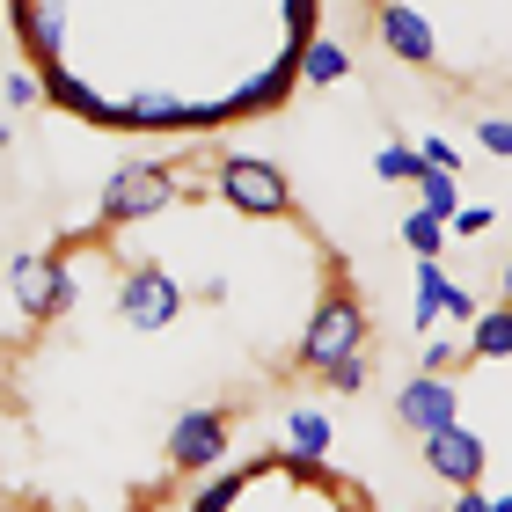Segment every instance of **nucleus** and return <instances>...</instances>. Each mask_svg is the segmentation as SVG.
Here are the masks:
<instances>
[{
  "label": "nucleus",
  "mask_w": 512,
  "mask_h": 512,
  "mask_svg": "<svg viewBox=\"0 0 512 512\" xmlns=\"http://www.w3.org/2000/svg\"><path fill=\"white\" fill-rule=\"evenodd\" d=\"M366 337H374V322H366L352 278H330V286H322V300L308 308V322H300L293 366H300V374H330V366H344V359L366 352Z\"/></svg>",
  "instance_id": "nucleus-1"
},
{
  "label": "nucleus",
  "mask_w": 512,
  "mask_h": 512,
  "mask_svg": "<svg viewBox=\"0 0 512 512\" xmlns=\"http://www.w3.org/2000/svg\"><path fill=\"white\" fill-rule=\"evenodd\" d=\"M169 205H183V169L176 161H125V169H110L103 198H96V235L139 227V220L169 213Z\"/></svg>",
  "instance_id": "nucleus-2"
},
{
  "label": "nucleus",
  "mask_w": 512,
  "mask_h": 512,
  "mask_svg": "<svg viewBox=\"0 0 512 512\" xmlns=\"http://www.w3.org/2000/svg\"><path fill=\"white\" fill-rule=\"evenodd\" d=\"M213 191L227 213H242V220H293V183L271 169V161H256V154H235L227 147L213 161Z\"/></svg>",
  "instance_id": "nucleus-3"
},
{
  "label": "nucleus",
  "mask_w": 512,
  "mask_h": 512,
  "mask_svg": "<svg viewBox=\"0 0 512 512\" xmlns=\"http://www.w3.org/2000/svg\"><path fill=\"white\" fill-rule=\"evenodd\" d=\"M0 286L15 293V308H22V322H30V330H44V322H66V315H74V300H81L74 264H66V256H8Z\"/></svg>",
  "instance_id": "nucleus-4"
},
{
  "label": "nucleus",
  "mask_w": 512,
  "mask_h": 512,
  "mask_svg": "<svg viewBox=\"0 0 512 512\" xmlns=\"http://www.w3.org/2000/svg\"><path fill=\"white\" fill-rule=\"evenodd\" d=\"M118 315L132 322L139 337H154V330H169V322L183 315V286L154 264V256H139V264L118 271Z\"/></svg>",
  "instance_id": "nucleus-5"
},
{
  "label": "nucleus",
  "mask_w": 512,
  "mask_h": 512,
  "mask_svg": "<svg viewBox=\"0 0 512 512\" xmlns=\"http://www.w3.org/2000/svg\"><path fill=\"white\" fill-rule=\"evenodd\" d=\"M227 447H235V417L227 410H176V425H169V469L176 476H198V469H220Z\"/></svg>",
  "instance_id": "nucleus-6"
},
{
  "label": "nucleus",
  "mask_w": 512,
  "mask_h": 512,
  "mask_svg": "<svg viewBox=\"0 0 512 512\" xmlns=\"http://www.w3.org/2000/svg\"><path fill=\"white\" fill-rule=\"evenodd\" d=\"M417 454H425V469L439 483H454V491H483V469H491V439H483V432L447 425V432L417 439Z\"/></svg>",
  "instance_id": "nucleus-7"
},
{
  "label": "nucleus",
  "mask_w": 512,
  "mask_h": 512,
  "mask_svg": "<svg viewBox=\"0 0 512 512\" xmlns=\"http://www.w3.org/2000/svg\"><path fill=\"white\" fill-rule=\"evenodd\" d=\"M366 22H374V37H381L403 66H439V30H432V15H425V8L374 0V8H366Z\"/></svg>",
  "instance_id": "nucleus-8"
},
{
  "label": "nucleus",
  "mask_w": 512,
  "mask_h": 512,
  "mask_svg": "<svg viewBox=\"0 0 512 512\" xmlns=\"http://www.w3.org/2000/svg\"><path fill=\"white\" fill-rule=\"evenodd\" d=\"M395 425H403L410 439H432V432H447V425H461V395H454V381L410 374L403 388H395Z\"/></svg>",
  "instance_id": "nucleus-9"
},
{
  "label": "nucleus",
  "mask_w": 512,
  "mask_h": 512,
  "mask_svg": "<svg viewBox=\"0 0 512 512\" xmlns=\"http://www.w3.org/2000/svg\"><path fill=\"white\" fill-rule=\"evenodd\" d=\"M8 22H15V44L30 52V66L37 74H52V66H66V8H52V0H15L8 8Z\"/></svg>",
  "instance_id": "nucleus-10"
},
{
  "label": "nucleus",
  "mask_w": 512,
  "mask_h": 512,
  "mask_svg": "<svg viewBox=\"0 0 512 512\" xmlns=\"http://www.w3.org/2000/svg\"><path fill=\"white\" fill-rule=\"evenodd\" d=\"M44 103H59L66 118H81V125H103V132H118V103H110L96 81H81L74 66H52V74H44Z\"/></svg>",
  "instance_id": "nucleus-11"
},
{
  "label": "nucleus",
  "mask_w": 512,
  "mask_h": 512,
  "mask_svg": "<svg viewBox=\"0 0 512 512\" xmlns=\"http://www.w3.org/2000/svg\"><path fill=\"white\" fill-rule=\"evenodd\" d=\"M118 132H191V103L176 88H139L118 103Z\"/></svg>",
  "instance_id": "nucleus-12"
},
{
  "label": "nucleus",
  "mask_w": 512,
  "mask_h": 512,
  "mask_svg": "<svg viewBox=\"0 0 512 512\" xmlns=\"http://www.w3.org/2000/svg\"><path fill=\"white\" fill-rule=\"evenodd\" d=\"M410 286H417V300H410V322L417 330H439L447 322V300H454V278H447V264H410Z\"/></svg>",
  "instance_id": "nucleus-13"
},
{
  "label": "nucleus",
  "mask_w": 512,
  "mask_h": 512,
  "mask_svg": "<svg viewBox=\"0 0 512 512\" xmlns=\"http://www.w3.org/2000/svg\"><path fill=\"white\" fill-rule=\"evenodd\" d=\"M330 439H337L330 410H293V417H286V447H293V461H300V469H322Z\"/></svg>",
  "instance_id": "nucleus-14"
},
{
  "label": "nucleus",
  "mask_w": 512,
  "mask_h": 512,
  "mask_svg": "<svg viewBox=\"0 0 512 512\" xmlns=\"http://www.w3.org/2000/svg\"><path fill=\"white\" fill-rule=\"evenodd\" d=\"M461 359H483V366H491V359H512V308H505V300H498L491 315L469 322V344H461Z\"/></svg>",
  "instance_id": "nucleus-15"
},
{
  "label": "nucleus",
  "mask_w": 512,
  "mask_h": 512,
  "mask_svg": "<svg viewBox=\"0 0 512 512\" xmlns=\"http://www.w3.org/2000/svg\"><path fill=\"white\" fill-rule=\"evenodd\" d=\"M344 74H352V52H344L337 37H315L308 52H300V81L308 88H337Z\"/></svg>",
  "instance_id": "nucleus-16"
},
{
  "label": "nucleus",
  "mask_w": 512,
  "mask_h": 512,
  "mask_svg": "<svg viewBox=\"0 0 512 512\" xmlns=\"http://www.w3.org/2000/svg\"><path fill=\"white\" fill-rule=\"evenodd\" d=\"M417 213H432L439 227H454V213H461V176L425 169V176H417Z\"/></svg>",
  "instance_id": "nucleus-17"
},
{
  "label": "nucleus",
  "mask_w": 512,
  "mask_h": 512,
  "mask_svg": "<svg viewBox=\"0 0 512 512\" xmlns=\"http://www.w3.org/2000/svg\"><path fill=\"white\" fill-rule=\"evenodd\" d=\"M403 249L417 256V264H447V227L410 205V213H403Z\"/></svg>",
  "instance_id": "nucleus-18"
},
{
  "label": "nucleus",
  "mask_w": 512,
  "mask_h": 512,
  "mask_svg": "<svg viewBox=\"0 0 512 512\" xmlns=\"http://www.w3.org/2000/svg\"><path fill=\"white\" fill-rule=\"evenodd\" d=\"M374 176L388 183V191H417V176H425V161H417V147H403V139H388V147L374 154Z\"/></svg>",
  "instance_id": "nucleus-19"
},
{
  "label": "nucleus",
  "mask_w": 512,
  "mask_h": 512,
  "mask_svg": "<svg viewBox=\"0 0 512 512\" xmlns=\"http://www.w3.org/2000/svg\"><path fill=\"white\" fill-rule=\"evenodd\" d=\"M249 483H256V461H249V469H227V476H213V483H198V498L183 505V512H227V505H235V498L249 491Z\"/></svg>",
  "instance_id": "nucleus-20"
},
{
  "label": "nucleus",
  "mask_w": 512,
  "mask_h": 512,
  "mask_svg": "<svg viewBox=\"0 0 512 512\" xmlns=\"http://www.w3.org/2000/svg\"><path fill=\"white\" fill-rule=\"evenodd\" d=\"M0 103H8L15 118H22V110H37L44 103V74H37V66H8V74H0Z\"/></svg>",
  "instance_id": "nucleus-21"
},
{
  "label": "nucleus",
  "mask_w": 512,
  "mask_h": 512,
  "mask_svg": "<svg viewBox=\"0 0 512 512\" xmlns=\"http://www.w3.org/2000/svg\"><path fill=\"white\" fill-rule=\"evenodd\" d=\"M476 147L491 161H512V110H483L476 118Z\"/></svg>",
  "instance_id": "nucleus-22"
},
{
  "label": "nucleus",
  "mask_w": 512,
  "mask_h": 512,
  "mask_svg": "<svg viewBox=\"0 0 512 512\" xmlns=\"http://www.w3.org/2000/svg\"><path fill=\"white\" fill-rule=\"evenodd\" d=\"M454 366H461V344H454V337H439V330H432L425 344H417V374H432V381H447V374H454Z\"/></svg>",
  "instance_id": "nucleus-23"
},
{
  "label": "nucleus",
  "mask_w": 512,
  "mask_h": 512,
  "mask_svg": "<svg viewBox=\"0 0 512 512\" xmlns=\"http://www.w3.org/2000/svg\"><path fill=\"white\" fill-rule=\"evenodd\" d=\"M417 161H425V169H439V176H461V147H454V139H417Z\"/></svg>",
  "instance_id": "nucleus-24"
},
{
  "label": "nucleus",
  "mask_w": 512,
  "mask_h": 512,
  "mask_svg": "<svg viewBox=\"0 0 512 512\" xmlns=\"http://www.w3.org/2000/svg\"><path fill=\"white\" fill-rule=\"evenodd\" d=\"M491 227H498V205H461L447 235H461V242H476V235H491Z\"/></svg>",
  "instance_id": "nucleus-25"
},
{
  "label": "nucleus",
  "mask_w": 512,
  "mask_h": 512,
  "mask_svg": "<svg viewBox=\"0 0 512 512\" xmlns=\"http://www.w3.org/2000/svg\"><path fill=\"white\" fill-rule=\"evenodd\" d=\"M322 381H330L337 395H359V388H366V352H359V359H344V366H330Z\"/></svg>",
  "instance_id": "nucleus-26"
},
{
  "label": "nucleus",
  "mask_w": 512,
  "mask_h": 512,
  "mask_svg": "<svg viewBox=\"0 0 512 512\" xmlns=\"http://www.w3.org/2000/svg\"><path fill=\"white\" fill-rule=\"evenodd\" d=\"M447 512H491V498H483V491H454Z\"/></svg>",
  "instance_id": "nucleus-27"
},
{
  "label": "nucleus",
  "mask_w": 512,
  "mask_h": 512,
  "mask_svg": "<svg viewBox=\"0 0 512 512\" xmlns=\"http://www.w3.org/2000/svg\"><path fill=\"white\" fill-rule=\"evenodd\" d=\"M498 293H505V308H512V264H505V271H498Z\"/></svg>",
  "instance_id": "nucleus-28"
},
{
  "label": "nucleus",
  "mask_w": 512,
  "mask_h": 512,
  "mask_svg": "<svg viewBox=\"0 0 512 512\" xmlns=\"http://www.w3.org/2000/svg\"><path fill=\"white\" fill-rule=\"evenodd\" d=\"M491 512H512V498H491Z\"/></svg>",
  "instance_id": "nucleus-29"
},
{
  "label": "nucleus",
  "mask_w": 512,
  "mask_h": 512,
  "mask_svg": "<svg viewBox=\"0 0 512 512\" xmlns=\"http://www.w3.org/2000/svg\"><path fill=\"white\" fill-rule=\"evenodd\" d=\"M0 147H8V125H0Z\"/></svg>",
  "instance_id": "nucleus-30"
},
{
  "label": "nucleus",
  "mask_w": 512,
  "mask_h": 512,
  "mask_svg": "<svg viewBox=\"0 0 512 512\" xmlns=\"http://www.w3.org/2000/svg\"><path fill=\"white\" fill-rule=\"evenodd\" d=\"M425 512H447V505H425Z\"/></svg>",
  "instance_id": "nucleus-31"
},
{
  "label": "nucleus",
  "mask_w": 512,
  "mask_h": 512,
  "mask_svg": "<svg viewBox=\"0 0 512 512\" xmlns=\"http://www.w3.org/2000/svg\"><path fill=\"white\" fill-rule=\"evenodd\" d=\"M0 271H8V256H0Z\"/></svg>",
  "instance_id": "nucleus-32"
}]
</instances>
